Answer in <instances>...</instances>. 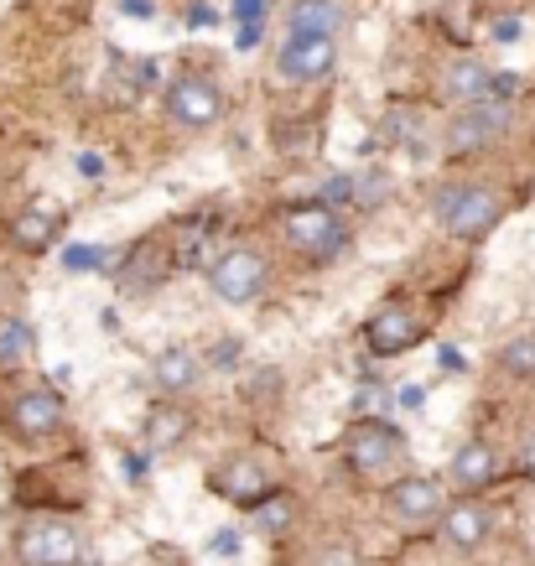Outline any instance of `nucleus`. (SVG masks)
Instances as JSON below:
<instances>
[{
  "instance_id": "obj_18",
  "label": "nucleus",
  "mask_w": 535,
  "mask_h": 566,
  "mask_svg": "<svg viewBox=\"0 0 535 566\" xmlns=\"http://www.w3.org/2000/svg\"><path fill=\"white\" fill-rule=\"evenodd\" d=\"M452 473H458V483H468V489H484V483H494L500 463H494V452H489L484 442H468L463 452L452 458Z\"/></svg>"
},
{
  "instance_id": "obj_7",
  "label": "nucleus",
  "mask_w": 535,
  "mask_h": 566,
  "mask_svg": "<svg viewBox=\"0 0 535 566\" xmlns=\"http://www.w3.org/2000/svg\"><path fill=\"white\" fill-rule=\"evenodd\" d=\"M504 125H510V109L500 99H479V104H463V115L448 120V151L452 156H473L494 146L504 136Z\"/></svg>"
},
{
  "instance_id": "obj_14",
  "label": "nucleus",
  "mask_w": 535,
  "mask_h": 566,
  "mask_svg": "<svg viewBox=\"0 0 535 566\" xmlns=\"http://www.w3.org/2000/svg\"><path fill=\"white\" fill-rule=\"evenodd\" d=\"M338 27H344L338 0H296L286 11V32L292 36H338Z\"/></svg>"
},
{
  "instance_id": "obj_36",
  "label": "nucleus",
  "mask_w": 535,
  "mask_h": 566,
  "mask_svg": "<svg viewBox=\"0 0 535 566\" xmlns=\"http://www.w3.org/2000/svg\"><path fill=\"white\" fill-rule=\"evenodd\" d=\"M234 359H240V348H234V344H219V348H213V364H234Z\"/></svg>"
},
{
  "instance_id": "obj_34",
  "label": "nucleus",
  "mask_w": 535,
  "mask_h": 566,
  "mask_svg": "<svg viewBox=\"0 0 535 566\" xmlns=\"http://www.w3.org/2000/svg\"><path fill=\"white\" fill-rule=\"evenodd\" d=\"M421 400H427V390H421V385H406V390H400V406H406V411H416Z\"/></svg>"
},
{
  "instance_id": "obj_3",
  "label": "nucleus",
  "mask_w": 535,
  "mask_h": 566,
  "mask_svg": "<svg viewBox=\"0 0 535 566\" xmlns=\"http://www.w3.org/2000/svg\"><path fill=\"white\" fill-rule=\"evenodd\" d=\"M17 556L27 566H78L84 562V535L63 520H42L17 535Z\"/></svg>"
},
{
  "instance_id": "obj_16",
  "label": "nucleus",
  "mask_w": 535,
  "mask_h": 566,
  "mask_svg": "<svg viewBox=\"0 0 535 566\" xmlns=\"http://www.w3.org/2000/svg\"><path fill=\"white\" fill-rule=\"evenodd\" d=\"M198 375H203V364L192 359V348H161V354L151 359V379L167 395L192 390V385H198Z\"/></svg>"
},
{
  "instance_id": "obj_33",
  "label": "nucleus",
  "mask_w": 535,
  "mask_h": 566,
  "mask_svg": "<svg viewBox=\"0 0 535 566\" xmlns=\"http://www.w3.org/2000/svg\"><path fill=\"white\" fill-rule=\"evenodd\" d=\"M78 172H84V177H99L104 172V156L99 151H84V156H78Z\"/></svg>"
},
{
  "instance_id": "obj_1",
  "label": "nucleus",
  "mask_w": 535,
  "mask_h": 566,
  "mask_svg": "<svg viewBox=\"0 0 535 566\" xmlns=\"http://www.w3.org/2000/svg\"><path fill=\"white\" fill-rule=\"evenodd\" d=\"M432 213L458 240H484L489 229L500 223L504 203H500V192L484 188V182H448V188H437Z\"/></svg>"
},
{
  "instance_id": "obj_32",
  "label": "nucleus",
  "mask_w": 535,
  "mask_h": 566,
  "mask_svg": "<svg viewBox=\"0 0 535 566\" xmlns=\"http://www.w3.org/2000/svg\"><path fill=\"white\" fill-rule=\"evenodd\" d=\"M437 364H442L448 375H463V354H458V348H437Z\"/></svg>"
},
{
  "instance_id": "obj_37",
  "label": "nucleus",
  "mask_w": 535,
  "mask_h": 566,
  "mask_svg": "<svg viewBox=\"0 0 535 566\" xmlns=\"http://www.w3.org/2000/svg\"><path fill=\"white\" fill-rule=\"evenodd\" d=\"M520 463H525V468H531V473H535V431H531V437H525V447H520Z\"/></svg>"
},
{
  "instance_id": "obj_27",
  "label": "nucleus",
  "mask_w": 535,
  "mask_h": 566,
  "mask_svg": "<svg viewBox=\"0 0 535 566\" xmlns=\"http://www.w3.org/2000/svg\"><path fill=\"white\" fill-rule=\"evenodd\" d=\"M317 566H359V556H354L348 546H333V551H323V562Z\"/></svg>"
},
{
  "instance_id": "obj_35",
  "label": "nucleus",
  "mask_w": 535,
  "mask_h": 566,
  "mask_svg": "<svg viewBox=\"0 0 535 566\" xmlns=\"http://www.w3.org/2000/svg\"><path fill=\"white\" fill-rule=\"evenodd\" d=\"M188 21H192V27H213V6H192Z\"/></svg>"
},
{
  "instance_id": "obj_22",
  "label": "nucleus",
  "mask_w": 535,
  "mask_h": 566,
  "mask_svg": "<svg viewBox=\"0 0 535 566\" xmlns=\"http://www.w3.org/2000/svg\"><path fill=\"white\" fill-rule=\"evenodd\" d=\"M63 265H69L73 275H84V271H94V265H104V250L99 244H69V250H63Z\"/></svg>"
},
{
  "instance_id": "obj_28",
  "label": "nucleus",
  "mask_w": 535,
  "mask_h": 566,
  "mask_svg": "<svg viewBox=\"0 0 535 566\" xmlns=\"http://www.w3.org/2000/svg\"><path fill=\"white\" fill-rule=\"evenodd\" d=\"M234 48H240V52L260 48V21H244V27H240V36H234Z\"/></svg>"
},
{
  "instance_id": "obj_15",
  "label": "nucleus",
  "mask_w": 535,
  "mask_h": 566,
  "mask_svg": "<svg viewBox=\"0 0 535 566\" xmlns=\"http://www.w3.org/2000/svg\"><path fill=\"white\" fill-rule=\"evenodd\" d=\"M442 88H448V99H458V104L494 99V69H484V63L463 57V63H452V69L442 73Z\"/></svg>"
},
{
  "instance_id": "obj_30",
  "label": "nucleus",
  "mask_w": 535,
  "mask_h": 566,
  "mask_svg": "<svg viewBox=\"0 0 535 566\" xmlns=\"http://www.w3.org/2000/svg\"><path fill=\"white\" fill-rule=\"evenodd\" d=\"M375 406H380V390H375V385L354 390V411H375Z\"/></svg>"
},
{
  "instance_id": "obj_13",
  "label": "nucleus",
  "mask_w": 535,
  "mask_h": 566,
  "mask_svg": "<svg viewBox=\"0 0 535 566\" xmlns=\"http://www.w3.org/2000/svg\"><path fill=\"white\" fill-rule=\"evenodd\" d=\"M489 525H494V520H489V510L484 504H452L448 515H442V541H448L452 551H479L489 541Z\"/></svg>"
},
{
  "instance_id": "obj_31",
  "label": "nucleus",
  "mask_w": 535,
  "mask_h": 566,
  "mask_svg": "<svg viewBox=\"0 0 535 566\" xmlns=\"http://www.w3.org/2000/svg\"><path fill=\"white\" fill-rule=\"evenodd\" d=\"M494 42H520V21H515V17L494 21Z\"/></svg>"
},
{
  "instance_id": "obj_4",
  "label": "nucleus",
  "mask_w": 535,
  "mask_h": 566,
  "mask_svg": "<svg viewBox=\"0 0 535 566\" xmlns=\"http://www.w3.org/2000/svg\"><path fill=\"white\" fill-rule=\"evenodd\" d=\"M338 63V42L333 36H286L276 52V73L281 84H323Z\"/></svg>"
},
{
  "instance_id": "obj_9",
  "label": "nucleus",
  "mask_w": 535,
  "mask_h": 566,
  "mask_svg": "<svg viewBox=\"0 0 535 566\" xmlns=\"http://www.w3.org/2000/svg\"><path fill=\"white\" fill-rule=\"evenodd\" d=\"M400 431L385 427V421H375V416H364V421H354V431H348V463L359 468V473H385V468L400 458Z\"/></svg>"
},
{
  "instance_id": "obj_8",
  "label": "nucleus",
  "mask_w": 535,
  "mask_h": 566,
  "mask_svg": "<svg viewBox=\"0 0 535 566\" xmlns=\"http://www.w3.org/2000/svg\"><path fill=\"white\" fill-rule=\"evenodd\" d=\"M385 515L400 520V525H427V520L442 515V483L416 473V479H400L385 489Z\"/></svg>"
},
{
  "instance_id": "obj_20",
  "label": "nucleus",
  "mask_w": 535,
  "mask_h": 566,
  "mask_svg": "<svg viewBox=\"0 0 535 566\" xmlns=\"http://www.w3.org/2000/svg\"><path fill=\"white\" fill-rule=\"evenodd\" d=\"M500 369L504 375H535V333H520L515 344L500 348Z\"/></svg>"
},
{
  "instance_id": "obj_6",
  "label": "nucleus",
  "mask_w": 535,
  "mask_h": 566,
  "mask_svg": "<svg viewBox=\"0 0 535 566\" xmlns=\"http://www.w3.org/2000/svg\"><path fill=\"white\" fill-rule=\"evenodd\" d=\"M265 255H255V250H229V255L213 260V271H208V286L219 292V302H234V307H244V302H255L260 292H265Z\"/></svg>"
},
{
  "instance_id": "obj_11",
  "label": "nucleus",
  "mask_w": 535,
  "mask_h": 566,
  "mask_svg": "<svg viewBox=\"0 0 535 566\" xmlns=\"http://www.w3.org/2000/svg\"><path fill=\"white\" fill-rule=\"evenodd\" d=\"M11 427H17V437H52L63 427V400L52 390H27L11 411Z\"/></svg>"
},
{
  "instance_id": "obj_2",
  "label": "nucleus",
  "mask_w": 535,
  "mask_h": 566,
  "mask_svg": "<svg viewBox=\"0 0 535 566\" xmlns=\"http://www.w3.org/2000/svg\"><path fill=\"white\" fill-rule=\"evenodd\" d=\"M281 229H286V244H292L302 260H333V255H344V244H348L344 219H338L333 208H323V203L286 208Z\"/></svg>"
},
{
  "instance_id": "obj_21",
  "label": "nucleus",
  "mask_w": 535,
  "mask_h": 566,
  "mask_svg": "<svg viewBox=\"0 0 535 566\" xmlns=\"http://www.w3.org/2000/svg\"><path fill=\"white\" fill-rule=\"evenodd\" d=\"M32 327L27 323H11L6 327V333H0V364H11V359H27V354H32Z\"/></svg>"
},
{
  "instance_id": "obj_17",
  "label": "nucleus",
  "mask_w": 535,
  "mask_h": 566,
  "mask_svg": "<svg viewBox=\"0 0 535 566\" xmlns=\"http://www.w3.org/2000/svg\"><path fill=\"white\" fill-rule=\"evenodd\" d=\"M188 411H177V406H156L151 416H146V447L151 452H172L182 437H188Z\"/></svg>"
},
{
  "instance_id": "obj_25",
  "label": "nucleus",
  "mask_w": 535,
  "mask_h": 566,
  "mask_svg": "<svg viewBox=\"0 0 535 566\" xmlns=\"http://www.w3.org/2000/svg\"><path fill=\"white\" fill-rule=\"evenodd\" d=\"M208 551H213V556H240V531H219Z\"/></svg>"
},
{
  "instance_id": "obj_5",
  "label": "nucleus",
  "mask_w": 535,
  "mask_h": 566,
  "mask_svg": "<svg viewBox=\"0 0 535 566\" xmlns=\"http://www.w3.org/2000/svg\"><path fill=\"white\" fill-rule=\"evenodd\" d=\"M167 115L188 130H208V125L224 115V94L208 73H182L172 88H167Z\"/></svg>"
},
{
  "instance_id": "obj_19",
  "label": "nucleus",
  "mask_w": 535,
  "mask_h": 566,
  "mask_svg": "<svg viewBox=\"0 0 535 566\" xmlns=\"http://www.w3.org/2000/svg\"><path fill=\"white\" fill-rule=\"evenodd\" d=\"M11 234H17L21 250H48L52 234H57V219H52L48 208H27V213L17 219V229H11Z\"/></svg>"
},
{
  "instance_id": "obj_23",
  "label": "nucleus",
  "mask_w": 535,
  "mask_h": 566,
  "mask_svg": "<svg viewBox=\"0 0 535 566\" xmlns=\"http://www.w3.org/2000/svg\"><path fill=\"white\" fill-rule=\"evenodd\" d=\"M255 510H260V531L281 535V531H286V525H292V504H286V499H276V504L265 499V504H255Z\"/></svg>"
},
{
  "instance_id": "obj_26",
  "label": "nucleus",
  "mask_w": 535,
  "mask_h": 566,
  "mask_svg": "<svg viewBox=\"0 0 535 566\" xmlns=\"http://www.w3.org/2000/svg\"><path fill=\"white\" fill-rule=\"evenodd\" d=\"M120 11H125V17H136V21H151L156 17V0H120Z\"/></svg>"
},
{
  "instance_id": "obj_24",
  "label": "nucleus",
  "mask_w": 535,
  "mask_h": 566,
  "mask_svg": "<svg viewBox=\"0 0 535 566\" xmlns=\"http://www.w3.org/2000/svg\"><path fill=\"white\" fill-rule=\"evenodd\" d=\"M348 192H354V182H348V177H333L328 188H323V198H317V203H323V208H333V203H344Z\"/></svg>"
},
{
  "instance_id": "obj_29",
  "label": "nucleus",
  "mask_w": 535,
  "mask_h": 566,
  "mask_svg": "<svg viewBox=\"0 0 535 566\" xmlns=\"http://www.w3.org/2000/svg\"><path fill=\"white\" fill-rule=\"evenodd\" d=\"M260 11H265V0H234V17H240V27H244V21H260Z\"/></svg>"
},
{
  "instance_id": "obj_12",
  "label": "nucleus",
  "mask_w": 535,
  "mask_h": 566,
  "mask_svg": "<svg viewBox=\"0 0 535 566\" xmlns=\"http://www.w3.org/2000/svg\"><path fill=\"white\" fill-rule=\"evenodd\" d=\"M213 489L224 499H234V504H265V499H271V479H265L250 458H234V463L219 468V473H213Z\"/></svg>"
},
{
  "instance_id": "obj_10",
  "label": "nucleus",
  "mask_w": 535,
  "mask_h": 566,
  "mask_svg": "<svg viewBox=\"0 0 535 566\" xmlns=\"http://www.w3.org/2000/svg\"><path fill=\"white\" fill-rule=\"evenodd\" d=\"M421 338H427V327L416 323L406 307H380L364 323V344L375 348V354H411Z\"/></svg>"
}]
</instances>
